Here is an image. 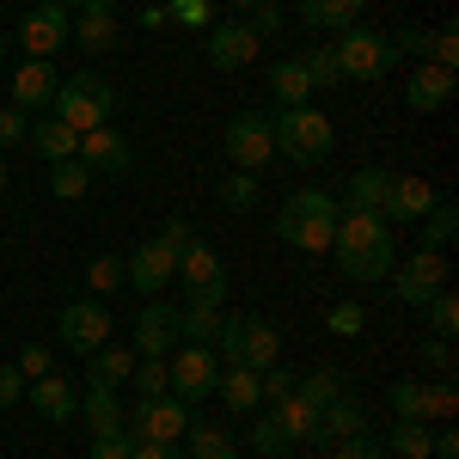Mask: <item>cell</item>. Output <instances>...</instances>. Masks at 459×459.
<instances>
[{
    "mask_svg": "<svg viewBox=\"0 0 459 459\" xmlns=\"http://www.w3.org/2000/svg\"><path fill=\"white\" fill-rule=\"evenodd\" d=\"M331 257L343 270V282H386L398 270V233H392L380 214H337V233H331Z\"/></svg>",
    "mask_w": 459,
    "mask_h": 459,
    "instance_id": "6da1fadb",
    "label": "cell"
},
{
    "mask_svg": "<svg viewBox=\"0 0 459 459\" xmlns=\"http://www.w3.org/2000/svg\"><path fill=\"white\" fill-rule=\"evenodd\" d=\"M337 233V196L331 190H294L276 209V239L294 251H331Z\"/></svg>",
    "mask_w": 459,
    "mask_h": 459,
    "instance_id": "7a4b0ae2",
    "label": "cell"
},
{
    "mask_svg": "<svg viewBox=\"0 0 459 459\" xmlns=\"http://www.w3.org/2000/svg\"><path fill=\"white\" fill-rule=\"evenodd\" d=\"M56 117L68 123L74 135H86V129H105L110 123V110H117V86H110L105 74H92V68H80L74 80H62L56 86Z\"/></svg>",
    "mask_w": 459,
    "mask_h": 459,
    "instance_id": "3957f363",
    "label": "cell"
},
{
    "mask_svg": "<svg viewBox=\"0 0 459 459\" xmlns=\"http://www.w3.org/2000/svg\"><path fill=\"white\" fill-rule=\"evenodd\" d=\"M270 135H276V153H282V160H294V166H318V160L337 147L331 117H325V110H313V105L276 110V117H270Z\"/></svg>",
    "mask_w": 459,
    "mask_h": 459,
    "instance_id": "277c9868",
    "label": "cell"
},
{
    "mask_svg": "<svg viewBox=\"0 0 459 459\" xmlns=\"http://www.w3.org/2000/svg\"><path fill=\"white\" fill-rule=\"evenodd\" d=\"M178 288H184V300L190 307H227V264H221V251L209 239H184L178 251Z\"/></svg>",
    "mask_w": 459,
    "mask_h": 459,
    "instance_id": "5b68a950",
    "label": "cell"
},
{
    "mask_svg": "<svg viewBox=\"0 0 459 459\" xmlns=\"http://www.w3.org/2000/svg\"><path fill=\"white\" fill-rule=\"evenodd\" d=\"M337 49V68H343V80H361V86H374L380 74L398 62L392 56V37L386 31H374V25H350V31L331 43Z\"/></svg>",
    "mask_w": 459,
    "mask_h": 459,
    "instance_id": "8992f818",
    "label": "cell"
},
{
    "mask_svg": "<svg viewBox=\"0 0 459 459\" xmlns=\"http://www.w3.org/2000/svg\"><path fill=\"white\" fill-rule=\"evenodd\" d=\"M221 153H227L233 172H257L264 160H276L270 117H264V110H239V117H227V129H221Z\"/></svg>",
    "mask_w": 459,
    "mask_h": 459,
    "instance_id": "52a82bcc",
    "label": "cell"
},
{
    "mask_svg": "<svg viewBox=\"0 0 459 459\" xmlns=\"http://www.w3.org/2000/svg\"><path fill=\"white\" fill-rule=\"evenodd\" d=\"M166 380H172V398L196 404V398H209V392L221 386V355H214L209 343H178V350L166 355Z\"/></svg>",
    "mask_w": 459,
    "mask_h": 459,
    "instance_id": "ba28073f",
    "label": "cell"
},
{
    "mask_svg": "<svg viewBox=\"0 0 459 459\" xmlns=\"http://www.w3.org/2000/svg\"><path fill=\"white\" fill-rule=\"evenodd\" d=\"M56 343L74 355H92L99 343H110V313L99 294H86V300H68L62 313H56Z\"/></svg>",
    "mask_w": 459,
    "mask_h": 459,
    "instance_id": "9c48e42d",
    "label": "cell"
},
{
    "mask_svg": "<svg viewBox=\"0 0 459 459\" xmlns=\"http://www.w3.org/2000/svg\"><path fill=\"white\" fill-rule=\"evenodd\" d=\"M257 49H264V37L251 31L246 19H214L209 31H203V56H209V68H221V74L251 68Z\"/></svg>",
    "mask_w": 459,
    "mask_h": 459,
    "instance_id": "30bf717a",
    "label": "cell"
},
{
    "mask_svg": "<svg viewBox=\"0 0 459 459\" xmlns=\"http://www.w3.org/2000/svg\"><path fill=\"white\" fill-rule=\"evenodd\" d=\"M68 31H74V13L56 6V0H37V6H25V19H19V43H25V56H37V62H49L68 43Z\"/></svg>",
    "mask_w": 459,
    "mask_h": 459,
    "instance_id": "8fae6325",
    "label": "cell"
},
{
    "mask_svg": "<svg viewBox=\"0 0 459 459\" xmlns=\"http://www.w3.org/2000/svg\"><path fill=\"white\" fill-rule=\"evenodd\" d=\"M454 282V270H447V251H417V257H404V270H398V282H392V294L404 300V307H429L441 288Z\"/></svg>",
    "mask_w": 459,
    "mask_h": 459,
    "instance_id": "7c38bea8",
    "label": "cell"
},
{
    "mask_svg": "<svg viewBox=\"0 0 459 459\" xmlns=\"http://www.w3.org/2000/svg\"><path fill=\"white\" fill-rule=\"evenodd\" d=\"M123 264H129V288H142L147 300H160V294L178 282V251L166 246L160 233H153V239H142V246L129 251Z\"/></svg>",
    "mask_w": 459,
    "mask_h": 459,
    "instance_id": "4fadbf2b",
    "label": "cell"
},
{
    "mask_svg": "<svg viewBox=\"0 0 459 459\" xmlns=\"http://www.w3.org/2000/svg\"><path fill=\"white\" fill-rule=\"evenodd\" d=\"M184 429H190V404L172 398V392L135 398V411H129V435H142V441H178Z\"/></svg>",
    "mask_w": 459,
    "mask_h": 459,
    "instance_id": "5bb4252c",
    "label": "cell"
},
{
    "mask_svg": "<svg viewBox=\"0 0 459 459\" xmlns=\"http://www.w3.org/2000/svg\"><path fill=\"white\" fill-rule=\"evenodd\" d=\"M74 160H80L92 178H123L129 166H135V147H129L123 129L105 123V129H86V135H80V153H74Z\"/></svg>",
    "mask_w": 459,
    "mask_h": 459,
    "instance_id": "9a60e30c",
    "label": "cell"
},
{
    "mask_svg": "<svg viewBox=\"0 0 459 459\" xmlns=\"http://www.w3.org/2000/svg\"><path fill=\"white\" fill-rule=\"evenodd\" d=\"M429 209H435V184H429V178H398L392 172L386 203H380V221H386V227H417Z\"/></svg>",
    "mask_w": 459,
    "mask_h": 459,
    "instance_id": "2e32d148",
    "label": "cell"
},
{
    "mask_svg": "<svg viewBox=\"0 0 459 459\" xmlns=\"http://www.w3.org/2000/svg\"><path fill=\"white\" fill-rule=\"evenodd\" d=\"M68 43H80L86 56H110L117 43H123V31H117V0H86L80 6V19H74Z\"/></svg>",
    "mask_w": 459,
    "mask_h": 459,
    "instance_id": "e0dca14e",
    "label": "cell"
},
{
    "mask_svg": "<svg viewBox=\"0 0 459 459\" xmlns=\"http://www.w3.org/2000/svg\"><path fill=\"white\" fill-rule=\"evenodd\" d=\"M129 343H135V355H172L178 350V307L172 300H147Z\"/></svg>",
    "mask_w": 459,
    "mask_h": 459,
    "instance_id": "ac0fdd59",
    "label": "cell"
},
{
    "mask_svg": "<svg viewBox=\"0 0 459 459\" xmlns=\"http://www.w3.org/2000/svg\"><path fill=\"white\" fill-rule=\"evenodd\" d=\"M25 392H31V404H37V417H43V423H74V417H80V386H74L68 374L25 380Z\"/></svg>",
    "mask_w": 459,
    "mask_h": 459,
    "instance_id": "d6986e66",
    "label": "cell"
},
{
    "mask_svg": "<svg viewBox=\"0 0 459 459\" xmlns=\"http://www.w3.org/2000/svg\"><path fill=\"white\" fill-rule=\"evenodd\" d=\"M270 417L282 423V435L294 441V447H325V435H318V404H307L300 392L276 398V404H270Z\"/></svg>",
    "mask_w": 459,
    "mask_h": 459,
    "instance_id": "ffe728a7",
    "label": "cell"
},
{
    "mask_svg": "<svg viewBox=\"0 0 459 459\" xmlns=\"http://www.w3.org/2000/svg\"><path fill=\"white\" fill-rule=\"evenodd\" d=\"M56 86H62L56 68H49V62H37V56H25V68L13 74V110H25V117L43 110L49 99H56Z\"/></svg>",
    "mask_w": 459,
    "mask_h": 459,
    "instance_id": "44dd1931",
    "label": "cell"
},
{
    "mask_svg": "<svg viewBox=\"0 0 459 459\" xmlns=\"http://www.w3.org/2000/svg\"><path fill=\"white\" fill-rule=\"evenodd\" d=\"M447 99H454V68H435V62H417V68H411V86H404V105L411 110H441L447 105Z\"/></svg>",
    "mask_w": 459,
    "mask_h": 459,
    "instance_id": "7402d4cb",
    "label": "cell"
},
{
    "mask_svg": "<svg viewBox=\"0 0 459 459\" xmlns=\"http://www.w3.org/2000/svg\"><path fill=\"white\" fill-rule=\"evenodd\" d=\"M276 361H282V331H276L270 318H246V337H239V368L264 374V368H276Z\"/></svg>",
    "mask_w": 459,
    "mask_h": 459,
    "instance_id": "603a6c76",
    "label": "cell"
},
{
    "mask_svg": "<svg viewBox=\"0 0 459 459\" xmlns=\"http://www.w3.org/2000/svg\"><path fill=\"white\" fill-rule=\"evenodd\" d=\"M135 361H142V355H135V343H99V350L86 355V380L117 392L129 374H135Z\"/></svg>",
    "mask_w": 459,
    "mask_h": 459,
    "instance_id": "cb8c5ba5",
    "label": "cell"
},
{
    "mask_svg": "<svg viewBox=\"0 0 459 459\" xmlns=\"http://www.w3.org/2000/svg\"><path fill=\"white\" fill-rule=\"evenodd\" d=\"M361 429H368V404H361V398L337 392L331 404H318V435H325V441H350Z\"/></svg>",
    "mask_w": 459,
    "mask_h": 459,
    "instance_id": "d4e9b609",
    "label": "cell"
},
{
    "mask_svg": "<svg viewBox=\"0 0 459 459\" xmlns=\"http://www.w3.org/2000/svg\"><path fill=\"white\" fill-rule=\"evenodd\" d=\"M25 147H31L37 160H49V166H62V160H74L80 153V135H74L62 117H43V123H31V135H25Z\"/></svg>",
    "mask_w": 459,
    "mask_h": 459,
    "instance_id": "484cf974",
    "label": "cell"
},
{
    "mask_svg": "<svg viewBox=\"0 0 459 459\" xmlns=\"http://www.w3.org/2000/svg\"><path fill=\"white\" fill-rule=\"evenodd\" d=\"M80 423L92 429V435H123V429H129L123 398H117L110 386H86V398H80Z\"/></svg>",
    "mask_w": 459,
    "mask_h": 459,
    "instance_id": "4316f807",
    "label": "cell"
},
{
    "mask_svg": "<svg viewBox=\"0 0 459 459\" xmlns=\"http://www.w3.org/2000/svg\"><path fill=\"white\" fill-rule=\"evenodd\" d=\"M270 92H276V110H300L313 99V80L300 68V56H282V62L270 68Z\"/></svg>",
    "mask_w": 459,
    "mask_h": 459,
    "instance_id": "83f0119b",
    "label": "cell"
},
{
    "mask_svg": "<svg viewBox=\"0 0 459 459\" xmlns=\"http://www.w3.org/2000/svg\"><path fill=\"white\" fill-rule=\"evenodd\" d=\"M184 459H239V441L221 423H196L190 417V429H184Z\"/></svg>",
    "mask_w": 459,
    "mask_h": 459,
    "instance_id": "f1b7e54d",
    "label": "cell"
},
{
    "mask_svg": "<svg viewBox=\"0 0 459 459\" xmlns=\"http://www.w3.org/2000/svg\"><path fill=\"white\" fill-rule=\"evenodd\" d=\"M361 6L368 0H300V19L313 31H350V25H361Z\"/></svg>",
    "mask_w": 459,
    "mask_h": 459,
    "instance_id": "f546056e",
    "label": "cell"
},
{
    "mask_svg": "<svg viewBox=\"0 0 459 459\" xmlns=\"http://www.w3.org/2000/svg\"><path fill=\"white\" fill-rule=\"evenodd\" d=\"M386 184H392L386 166H361V172L350 178V190H343V203H350L355 214H380V203H386Z\"/></svg>",
    "mask_w": 459,
    "mask_h": 459,
    "instance_id": "4dcf8cb0",
    "label": "cell"
},
{
    "mask_svg": "<svg viewBox=\"0 0 459 459\" xmlns=\"http://www.w3.org/2000/svg\"><path fill=\"white\" fill-rule=\"evenodd\" d=\"M221 398H227V411H257V404H264V386H257V374H251V368H239V361H233V368H221Z\"/></svg>",
    "mask_w": 459,
    "mask_h": 459,
    "instance_id": "1f68e13d",
    "label": "cell"
},
{
    "mask_svg": "<svg viewBox=\"0 0 459 459\" xmlns=\"http://www.w3.org/2000/svg\"><path fill=\"white\" fill-rule=\"evenodd\" d=\"M386 404H392V423H429V386L423 380H392Z\"/></svg>",
    "mask_w": 459,
    "mask_h": 459,
    "instance_id": "d6a6232c",
    "label": "cell"
},
{
    "mask_svg": "<svg viewBox=\"0 0 459 459\" xmlns=\"http://www.w3.org/2000/svg\"><path fill=\"white\" fill-rule=\"evenodd\" d=\"M417 227H423V246L429 251H447V246H454V233H459V209L447 203V196H435V209H429Z\"/></svg>",
    "mask_w": 459,
    "mask_h": 459,
    "instance_id": "836d02e7",
    "label": "cell"
},
{
    "mask_svg": "<svg viewBox=\"0 0 459 459\" xmlns=\"http://www.w3.org/2000/svg\"><path fill=\"white\" fill-rule=\"evenodd\" d=\"M214 331H221V307H190V300L178 307V337L184 343H209L214 350Z\"/></svg>",
    "mask_w": 459,
    "mask_h": 459,
    "instance_id": "e575fe53",
    "label": "cell"
},
{
    "mask_svg": "<svg viewBox=\"0 0 459 459\" xmlns=\"http://www.w3.org/2000/svg\"><path fill=\"white\" fill-rule=\"evenodd\" d=\"M294 392H300L307 404H331L337 392H350V380H343V368H331V361H325V368H313V374H300Z\"/></svg>",
    "mask_w": 459,
    "mask_h": 459,
    "instance_id": "d590c367",
    "label": "cell"
},
{
    "mask_svg": "<svg viewBox=\"0 0 459 459\" xmlns=\"http://www.w3.org/2000/svg\"><path fill=\"white\" fill-rule=\"evenodd\" d=\"M429 441H435V429H429V423H392L386 454L392 459H429Z\"/></svg>",
    "mask_w": 459,
    "mask_h": 459,
    "instance_id": "8d00e7d4",
    "label": "cell"
},
{
    "mask_svg": "<svg viewBox=\"0 0 459 459\" xmlns=\"http://www.w3.org/2000/svg\"><path fill=\"white\" fill-rule=\"evenodd\" d=\"M86 288H92V294H117V288H129V264H123L117 251H99V257L86 264Z\"/></svg>",
    "mask_w": 459,
    "mask_h": 459,
    "instance_id": "74e56055",
    "label": "cell"
},
{
    "mask_svg": "<svg viewBox=\"0 0 459 459\" xmlns=\"http://www.w3.org/2000/svg\"><path fill=\"white\" fill-rule=\"evenodd\" d=\"M49 190H56L62 203H80V196L92 190V172H86L80 160H62V166H49Z\"/></svg>",
    "mask_w": 459,
    "mask_h": 459,
    "instance_id": "f35d334b",
    "label": "cell"
},
{
    "mask_svg": "<svg viewBox=\"0 0 459 459\" xmlns=\"http://www.w3.org/2000/svg\"><path fill=\"white\" fill-rule=\"evenodd\" d=\"M246 441L257 447V459H282V454H294V441L282 435V423H276V417H257V423L246 429Z\"/></svg>",
    "mask_w": 459,
    "mask_h": 459,
    "instance_id": "ab89813d",
    "label": "cell"
},
{
    "mask_svg": "<svg viewBox=\"0 0 459 459\" xmlns=\"http://www.w3.org/2000/svg\"><path fill=\"white\" fill-rule=\"evenodd\" d=\"M221 209H233V214L257 209V172H227L221 178Z\"/></svg>",
    "mask_w": 459,
    "mask_h": 459,
    "instance_id": "60d3db41",
    "label": "cell"
},
{
    "mask_svg": "<svg viewBox=\"0 0 459 459\" xmlns=\"http://www.w3.org/2000/svg\"><path fill=\"white\" fill-rule=\"evenodd\" d=\"M129 386H135V398H160V392H172V380H166V355H142L135 374H129Z\"/></svg>",
    "mask_w": 459,
    "mask_h": 459,
    "instance_id": "b9f144b4",
    "label": "cell"
},
{
    "mask_svg": "<svg viewBox=\"0 0 459 459\" xmlns=\"http://www.w3.org/2000/svg\"><path fill=\"white\" fill-rule=\"evenodd\" d=\"M429 331L454 343V331H459V294H454V282H447L441 294H435V300H429Z\"/></svg>",
    "mask_w": 459,
    "mask_h": 459,
    "instance_id": "7bdbcfd3",
    "label": "cell"
},
{
    "mask_svg": "<svg viewBox=\"0 0 459 459\" xmlns=\"http://www.w3.org/2000/svg\"><path fill=\"white\" fill-rule=\"evenodd\" d=\"M300 68H307V80H313V92H318V86H337V80H343V68H337V49H307V56H300Z\"/></svg>",
    "mask_w": 459,
    "mask_h": 459,
    "instance_id": "ee69618b",
    "label": "cell"
},
{
    "mask_svg": "<svg viewBox=\"0 0 459 459\" xmlns=\"http://www.w3.org/2000/svg\"><path fill=\"white\" fill-rule=\"evenodd\" d=\"M361 325H368V307L361 300H337L325 313V331H337V337H361Z\"/></svg>",
    "mask_w": 459,
    "mask_h": 459,
    "instance_id": "f6af8a7d",
    "label": "cell"
},
{
    "mask_svg": "<svg viewBox=\"0 0 459 459\" xmlns=\"http://www.w3.org/2000/svg\"><path fill=\"white\" fill-rule=\"evenodd\" d=\"M331 447H337L331 459H392V454H386V441H374L368 429H361V435H350V441H331Z\"/></svg>",
    "mask_w": 459,
    "mask_h": 459,
    "instance_id": "bcb514c9",
    "label": "cell"
},
{
    "mask_svg": "<svg viewBox=\"0 0 459 459\" xmlns=\"http://www.w3.org/2000/svg\"><path fill=\"white\" fill-rule=\"evenodd\" d=\"M454 411H459V386L454 380H435L429 386V423H454Z\"/></svg>",
    "mask_w": 459,
    "mask_h": 459,
    "instance_id": "7dc6e473",
    "label": "cell"
},
{
    "mask_svg": "<svg viewBox=\"0 0 459 459\" xmlns=\"http://www.w3.org/2000/svg\"><path fill=\"white\" fill-rule=\"evenodd\" d=\"M13 368H19L25 380H43V374H56V350H43V343H25Z\"/></svg>",
    "mask_w": 459,
    "mask_h": 459,
    "instance_id": "c3c4849f",
    "label": "cell"
},
{
    "mask_svg": "<svg viewBox=\"0 0 459 459\" xmlns=\"http://www.w3.org/2000/svg\"><path fill=\"white\" fill-rule=\"evenodd\" d=\"M25 135H31V117L13 110V105H0V153H6V147H25Z\"/></svg>",
    "mask_w": 459,
    "mask_h": 459,
    "instance_id": "681fc988",
    "label": "cell"
},
{
    "mask_svg": "<svg viewBox=\"0 0 459 459\" xmlns=\"http://www.w3.org/2000/svg\"><path fill=\"white\" fill-rule=\"evenodd\" d=\"M423 368L435 374V380H454V343H447V337H429L423 343Z\"/></svg>",
    "mask_w": 459,
    "mask_h": 459,
    "instance_id": "f907efd6",
    "label": "cell"
},
{
    "mask_svg": "<svg viewBox=\"0 0 459 459\" xmlns=\"http://www.w3.org/2000/svg\"><path fill=\"white\" fill-rule=\"evenodd\" d=\"M429 62H435V68H454V62H459V31H454V25L429 31Z\"/></svg>",
    "mask_w": 459,
    "mask_h": 459,
    "instance_id": "816d5d0a",
    "label": "cell"
},
{
    "mask_svg": "<svg viewBox=\"0 0 459 459\" xmlns=\"http://www.w3.org/2000/svg\"><path fill=\"white\" fill-rule=\"evenodd\" d=\"M294 380H300V374H294V368H282V361L257 374V386H264V398H270V404H276V398H288V392H294Z\"/></svg>",
    "mask_w": 459,
    "mask_h": 459,
    "instance_id": "f5cc1de1",
    "label": "cell"
},
{
    "mask_svg": "<svg viewBox=\"0 0 459 459\" xmlns=\"http://www.w3.org/2000/svg\"><path fill=\"white\" fill-rule=\"evenodd\" d=\"M129 459H184L178 441H142V435H129Z\"/></svg>",
    "mask_w": 459,
    "mask_h": 459,
    "instance_id": "db71d44e",
    "label": "cell"
},
{
    "mask_svg": "<svg viewBox=\"0 0 459 459\" xmlns=\"http://www.w3.org/2000/svg\"><path fill=\"white\" fill-rule=\"evenodd\" d=\"M392 56H417V62H429V31H423V25L398 31V37H392Z\"/></svg>",
    "mask_w": 459,
    "mask_h": 459,
    "instance_id": "11a10c76",
    "label": "cell"
},
{
    "mask_svg": "<svg viewBox=\"0 0 459 459\" xmlns=\"http://www.w3.org/2000/svg\"><path fill=\"white\" fill-rule=\"evenodd\" d=\"M172 19H178V25H203V31L214 25V19H209V0H172Z\"/></svg>",
    "mask_w": 459,
    "mask_h": 459,
    "instance_id": "9f6ffc18",
    "label": "cell"
},
{
    "mask_svg": "<svg viewBox=\"0 0 459 459\" xmlns=\"http://www.w3.org/2000/svg\"><path fill=\"white\" fill-rule=\"evenodd\" d=\"M246 25H251L257 37H282V0H276V6H257Z\"/></svg>",
    "mask_w": 459,
    "mask_h": 459,
    "instance_id": "6f0895ef",
    "label": "cell"
},
{
    "mask_svg": "<svg viewBox=\"0 0 459 459\" xmlns=\"http://www.w3.org/2000/svg\"><path fill=\"white\" fill-rule=\"evenodd\" d=\"M92 459H129V429L123 435H92Z\"/></svg>",
    "mask_w": 459,
    "mask_h": 459,
    "instance_id": "680465c9",
    "label": "cell"
},
{
    "mask_svg": "<svg viewBox=\"0 0 459 459\" xmlns=\"http://www.w3.org/2000/svg\"><path fill=\"white\" fill-rule=\"evenodd\" d=\"M19 398H25V374L0 361V411H6V404H19Z\"/></svg>",
    "mask_w": 459,
    "mask_h": 459,
    "instance_id": "91938a15",
    "label": "cell"
},
{
    "mask_svg": "<svg viewBox=\"0 0 459 459\" xmlns=\"http://www.w3.org/2000/svg\"><path fill=\"white\" fill-rule=\"evenodd\" d=\"M190 233H196V227H190V221H172V227H166V233H160V239H166V246H172V251H184V239H190Z\"/></svg>",
    "mask_w": 459,
    "mask_h": 459,
    "instance_id": "94428289",
    "label": "cell"
},
{
    "mask_svg": "<svg viewBox=\"0 0 459 459\" xmlns=\"http://www.w3.org/2000/svg\"><path fill=\"white\" fill-rule=\"evenodd\" d=\"M233 6H246V13H257V6H276V0H233Z\"/></svg>",
    "mask_w": 459,
    "mask_h": 459,
    "instance_id": "6125c7cd",
    "label": "cell"
},
{
    "mask_svg": "<svg viewBox=\"0 0 459 459\" xmlns=\"http://www.w3.org/2000/svg\"><path fill=\"white\" fill-rule=\"evenodd\" d=\"M56 6H68V13H74V6H86V0H56Z\"/></svg>",
    "mask_w": 459,
    "mask_h": 459,
    "instance_id": "be15d7a7",
    "label": "cell"
},
{
    "mask_svg": "<svg viewBox=\"0 0 459 459\" xmlns=\"http://www.w3.org/2000/svg\"><path fill=\"white\" fill-rule=\"evenodd\" d=\"M0 190H6V160H0Z\"/></svg>",
    "mask_w": 459,
    "mask_h": 459,
    "instance_id": "e7e4bbea",
    "label": "cell"
},
{
    "mask_svg": "<svg viewBox=\"0 0 459 459\" xmlns=\"http://www.w3.org/2000/svg\"><path fill=\"white\" fill-rule=\"evenodd\" d=\"M0 62H6V37H0Z\"/></svg>",
    "mask_w": 459,
    "mask_h": 459,
    "instance_id": "03108f58",
    "label": "cell"
}]
</instances>
